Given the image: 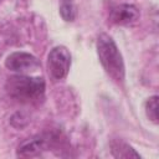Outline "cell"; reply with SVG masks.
Here are the masks:
<instances>
[{"label":"cell","instance_id":"cell-1","mask_svg":"<svg viewBox=\"0 0 159 159\" xmlns=\"http://www.w3.org/2000/svg\"><path fill=\"white\" fill-rule=\"evenodd\" d=\"M97 53L99 61L107 75L118 84L124 81V63L122 55L113 41L107 34H101L97 39Z\"/></svg>","mask_w":159,"mask_h":159},{"label":"cell","instance_id":"cell-2","mask_svg":"<svg viewBox=\"0 0 159 159\" xmlns=\"http://www.w3.org/2000/svg\"><path fill=\"white\" fill-rule=\"evenodd\" d=\"M6 89L11 97L21 102H32L42 98L45 92V81L41 77H29L17 75L10 77Z\"/></svg>","mask_w":159,"mask_h":159},{"label":"cell","instance_id":"cell-3","mask_svg":"<svg viewBox=\"0 0 159 159\" xmlns=\"http://www.w3.org/2000/svg\"><path fill=\"white\" fill-rule=\"evenodd\" d=\"M71 66V53L65 46L53 47L47 56L48 73L53 80H63Z\"/></svg>","mask_w":159,"mask_h":159},{"label":"cell","instance_id":"cell-4","mask_svg":"<svg viewBox=\"0 0 159 159\" xmlns=\"http://www.w3.org/2000/svg\"><path fill=\"white\" fill-rule=\"evenodd\" d=\"M5 66L10 71H14L17 73H26V72L35 71L40 66V62L35 56H32L27 52L20 51V52L10 53L6 57Z\"/></svg>","mask_w":159,"mask_h":159},{"label":"cell","instance_id":"cell-5","mask_svg":"<svg viewBox=\"0 0 159 159\" xmlns=\"http://www.w3.org/2000/svg\"><path fill=\"white\" fill-rule=\"evenodd\" d=\"M109 20L117 25H123V26L133 25L139 20V10L134 5L120 4L111 10Z\"/></svg>","mask_w":159,"mask_h":159},{"label":"cell","instance_id":"cell-6","mask_svg":"<svg viewBox=\"0 0 159 159\" xmlns=\"http://www.w3.org/2000/svg\"><path fill=\"white\" fill-rule=\"evenodd\" d=\"M46 148V140L42 137H34L22 142L17 148V155L22 158L35 157Z\"/></svg>","mask_w":159,"mask_h":159},{"label":"cell","instance_id":"cell-7","mask_svg":"<svg viewBox=\"0 0 159 159\" xmlns=\"http://www.w3.org/2000/svg\"><path fill=\"white\" fill-rule=\"evenodd\" d=\"M111 150L112 154L116 158H140V155L127 143L122 142V140H112L111 142Z\"/></svg>","mask_w":159,"mask_h":159},{"label":"cell","instance_id":"cell-8","mask_svg":"<svg viewBox=\"0 0 159 159\" xmlns=\"http://www.w3.org/2000/svg\"><path fill=\"white\" fill-rule=\"evenodd\" d=\"M145 112L153 123H158V96H152L145 102Z\"/></svg>","mask_w":159,"mask_h":159},{"label":"cell","instance_id":"cell-9","mask_svg":"<svg viewBox=\"0 0 159 159\" xmlns=\"http://www.w3.org/2000/svg\"><path fill=\"white\" fill-rule=\"evenodd\" d=\"M60 14L65 21H73L76 17V7L71 0H63L60 6Z\"/></svg>","mask_w":159,"mask_h":159}]
</instances>
